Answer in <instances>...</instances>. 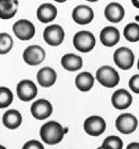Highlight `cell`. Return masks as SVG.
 <instances>
[{
    "instance_id": "6da1fadb",
    "label": "cell",
    "mask_w": 139,
    "mask_h": 149,
    "mask_svg": "<svg viewBox=\"0 0 139 149\" xmlns=\"http://www.w3.org/2000/svg\"><path fill=\"white\" fill-rule=\"evenodd\" d=\"M68 130L63 129L59 122L57 121H48L41 127L40 136L42 141L48 145H56L63 139V136Z\"/></svg>"
},
{
    "instance_id": "7a4b0ae2",
    "label": "cell",
    "mask_w": 139,
    "mask_h": 149,
    "mask_svg": "<svg viewBox=\"0 0 139 149\" xmlns=\"http://www.w3.org/2000/svg\"><path fill=\"white\" fill-rule=\"evenodd\" d=\"M96 40L92 32L87 30L78 31L73 38V45L74 47L80 53H89L95 46Z\"/></svg>"
},
{
    "instance_id": "3957f363",
    "label": "cell",
    "mask_w": 139,
    "mask_h": 149,
    "mask_svg": "<svg viewBox=\"0 0 139 149\" xmlns=\"http://www.w3.org/2000/svg\"><path fill=\"white\" fill-rule=\"evenodd\" d=\"M96 79L106 88H115L120 81V76L112 67L103 65L96 71Z\"/></svg>"
},
{
    "instance_id": "277c9868",
    "label": "cell",
    "mask_w": 139,
    "mask_h": 149,
    "mask_svg": "<svg viewBox=\"0 0 139 149\" xmlns=\"http://www.w3.org/2000/svg\"><path fill=\"white\" fill-rule=\"evenodd\" d=\"M115 63L122 70H129L134 65L135 55L132 49L127 47H120L113 54Z\"/></svg>"
},
{
    "instance_id": "5b68a950",
    "label": "cell",
    "mask_w": 139,
    "mask_h": 149,
    "mask_svg": "<svg viewBox=\"0 0 139 149\" xmlns=\"http://www.w3.org/2000/svg\"><path fill=\"white\" fill-rule=\"evenodd\" d=\"M64 30L59 25H50L44 29V41L50 46H59L64 40Z\"/></svg>"
},
{
    "instance_id": "8992f818",
    "label": "cell",
    "mask_w": 139,
    "mask_h": 149,
    "mask_svg": "<svg viewBox=\"0 0 139 149\" xmlns=\"http://www.w3.org/2000/svg\"><path fill=\"white\" fill-rule=\"evenodd\" d=\"M84 129L87 134L91 136H100L105 132L106 122L105 120L98 115L90 116L85 120Z\"/></svg>"
},
{
    "instance_id": "52a82bcc",
    "label": "cell",
    "mask_w": 139,
    "mask_h": 149,
    "mask_svg": "<svg viewBox=\"0 0 139 149\" xmlns=\"http://www.w3.org/2000/svg\"><path fill=\"white\" fill-rule=\"evenodd\" d=\"M13 32L15 37L21 41H28L35 34L34 25L28 19H19L13 25Z\"/></svg>"
},
{
    "instance_id": "ba28073f",
    "label": "cell",
    "mask_w": 139,
    "mask_h": 149,
    "mask_svg": "<svg viewBox=\"0 0 139 149\" xmlns=\"http://www.w3.org/2000/svg\"><path fill=\"white\" fill-rule=\"evenodd\" d=\"M138 125V120L132 114H121L115 119V128L123 134H131L135 132Z\"/></svg>"
},
{
    "instance_id": "9c48e42d",
    "label": "cell",
    "mask_w": 139,
    "mask_h": 149,
    "mask_svg": "<svg viewBox=\"0 0 139 149\" xmlns=\"http://www.w3.org/2000/svg\"><path fill=\"white\" fill-rule=\"evenodd\" d=\"M31 115L37 120H44L48 118L53 113V105L48 100L39 99L32 103L30 107Z\"/></svg>"
},
{
    "instance_id": "30bf717a",
    "label": "cell",
    "mask_w": 139,
    "mask_h": 149,
    "mask_svg": "<svg viewBox=\"0 0 139 149\" xmlns=\"http://www.w3.org/2000/svg\"><path fill=\"white\" fill-rule=\"evenodd\" d=\"M23 59L29 65H37L45 59V51L39 45H30L23 53Z\"/></svg>"
},
{
    "instance_id": "8fae6325",
    "label": "cell",
    "mask_w": 139,
    "mask_h": 149,
    "mask_svg": "<svg viewBox=\"0 0 139 149\" xmlns=\"http://www.w3.org/2000/svg\"><path fill=\"white\" fill-rule=\"evenodd\" d=\"M16 92L17 97L21 99V101L29 102L37 97V88L32 81L24 79V81H21L17 84Z\"/></svg>"
},
{
    "instance_id": "7c38bea8",
    "label": "cell",
    "mask_w": 139,
    "mask_h": 149,
    "mask_svg": "<svg viewBox=\"0 0 139 149\" xmlns=\"http://www.w3.org/2000/svg\"><path fill=\"white\" fill-rule=\"evenodd\" d=\"M72 18L78 25L90 24L94 18V12L87 4H80L75 8L72 12Z\"/></svg>"
},
{
    "instance_id": "4fadbf2b",
    "label": "cell",
    "mask_w": 139,
    "mask_h": 149,
    "mask_svg": "<svg viewBox=\"0 0 139 149\" xmlns=\"http://www.w3.org/2000/svg\"><path fill=\"white\" fill-rule=\"evenodd\" d=\"M133 98L131 93L125 89H118L111 97V103L117 109H126L131 106Z\"/></svg>"
},
{
    "instance_id": "5bb4252c",
    "label": "cell",
    "mask_w": 139,
    "mask_h": 149,
    "mask_svg": "<svg viewBox=\"0 0 139 149\" xmlns=\"http://www.w3.org/2000/svg\"><path fill=\"white\" fill-rule=\"evenodd\" d=\"M100 40L104 46H115L120 41V32L115 27H105L100 33Z\"/></svg>"
},
{
    "instance_id": "9a60e30c",
    "label": "cell",
    "mask_w": 139,
    "mask_h": 149,
    "mask_svg": "<svg viewBox=\"0 0 139 149\" xmlns=\"http://www.w3.org/2000/svg\"><path fill=\"white\" fill-rule=\"evenodd\" d=\"M37 83L44 88H48L56 83L57 81V73L54 69L50 67H44L42 68L37 74Z\"/></svg>"
},
{
    "instance_id": "2e32d148",
    "label": "cell",
    "mask_w": 139,
    "mask_h": 149,
    "mask_svg": "<svg viewBox=\"0 0 139 149\" xmlns=\"http://www.w3.org/2000/svg\"><path fill=\"white\" fill-rule=\"evenodd\" d=\"M124 8L118 2H111L105 8V17L111 23H120L124 18Z\"/></svg>"
},
{
    "instance_id": "e0dca14e",
    "label": "cell",
    "mask_w": 139,
    "mask_h": 149,
    "mask_svg": "<svg viewBox=\"0 0 139 149\" xmlns=\"http://www.w3.org/2000/svg\"><path fill=\"white\" fill-rule=\"evenodd\" d=\"M57 8L51 3H43L37 8V19L42 23H50L57 17Z\"/></svg>"
},
{
    "instance_id": "ac0fdd59",
    "label": "cell",
    "mask_w": 139,
    "mask_h": 149,
    "mask_svg": "<svg viewBox=\"0 0 139 149\" xmlns=\"http://www.w3.org/2000/svg\"><path fill=\"white\" fill-rule=\"evenodd\" d=\"M2 122L6 128L11 130L17 129L23 122L21 114L16 109H9L3 114Z\"/></svg>"
},
{
    "instance_id": "d6986e66",
    "label": "cell",
    "mask_w": 139,
    "mask_h": 149,
    "mask_svg": "<svg viewBox=\"0 0 139 149\" xmlns=\"http://www.w3.org/2000/svg\"><path fill=\"white\" fill-rule=\"evenodd\" d=\"M18 9V1L16 0H0V18L1 19H10Z\"/></svg>"
},
{
    "instance_id": "ffe728a7",
    "label": "cell",
    "mask_w": 139,
    "mask_h": 149,
    "mask_svg": "<svg viewBox=\"0 0 139 149\" xmlns=\"http://www.w3.org/2000/svg\"><path fill=\"white\" fill-rule=\"evenodd\" d=\"M61 65L66 71H78L82 67V58L75 54H66L61 58Z\"/></svg>"
},
{
    "instance_id": "44dd1931",
    "label": "cell",
    "mask_w": 139,
    "mask_h": 149,
    "mask_svg": "<svg viewBox=\"0 0 139 149\" xmlns=\"http://www.w3.org/2000/svg\"><path fill=\"white\" fill-rule=\"evenodd\" d=\"M75 85L80 91H89L94 85V77L89 72H82L75 78Z\"/></svg>"
},
{
    "instance_id": "7402d4cb",
    "label": "cell",
    "mask_w": 139,
    "mask_h": 149,
    "mask_svg": "<svg viewBox=\"0 0 139 149\" xmlns=\"http://www.w3.org/2000/svg\"><path fill=\"white\" fill-rule=\"evenodd\" d=\"M123 34L129 42H138L139 41V26L137 23H129L125 26Z\"/></svg>"
},
{
    "instance_id": "603a6c76",
    "label": "cell",
    "mask_w": 139,
    "mask_h": 149,
    "mask_svg": "<svg viewBox=\"0 0 139 149\" xmlns=\"http://www.w3.org/2000/svg\"><path fill=\"white\" fill-rule=\"evenodd\" d=\"M13 47V39L9 33H0V55H6Z\"/></svg>"
},
{
    "instance_id": "cb8c5ba5",
    "label": "cell",
    "mask_w": 139,
    "mask_h": 149,
    "mask_svg": "<svg viewBox=\"0 0 139 149\" xmlns=\"http://www.w3.org/2000/svg\"><path fill=\"white\" fill-rule=\"evenodd\" d=\"M101 147H102V149H122L123 142L118 136L110 135L104 139Z\"/></svg>"
},
{
    "instance_id": "d4e9b609",
    "label": "cell",
    "mask_w": 139,
    "mask_h": 149,
    "mask_svg": "<svg viewBox=\"0 0 139 149\" xmlns=\"http://www.w3.org/2000/svg\"><path fill=\"white\" fill-rule=\"evenodd\" d=\"M13 102V92L8 87H0V109L10 106Z\"/></svg>"
},
{
    "instance_id": "484cf974",
    "label": "cell",
    "mask_w": 139,
    "mask_h": 149,
    "mask_svg": "<svg viewBox=\"0 0 139 149\" xmlns=\"http://www.w3.org/2000/svg\"><path fill=\"white\" fill-rule=\"evenodd\" d=\"M21 149H44V146L42 145L41 142L32 139V141H28L27 143H25Z\"/></svg>"
},
{
    "instance_id": "4316f807",
    "label": "cell",
    "mask_w": 139,
    "mask_h": 149,
    "mask_svg": "<svg viewBox=\"0 0 139 149\" xmlns=\"http://www.w3.org/2000/svg\"><path fill=\"white\" fill-rule=\"evenodd\" d=\"M129 88L132 89L135 93H139V75L135 74L129 79Z\"/></svg>"
},
{
    "instance_id": "83f0119b",
    "label": "cell",
    "mask_w": 139,
    "mask_h": 149,
    "mask_svg": "<svg viewBox=\"0 0 139 149\" xmlns=\"http://www.w3.org/2000/svg\"><path fill=\"white\" fill-rule=\"evenodd\" d=\"M126 149H139V144L137 142H134V143H131L127 145Z\"/></svg>"
},
{
    "instance_id": "f1b7e54d",
    "label": "cell",
    "mask_w": 139,
    "mask_h": 149,
    "mask_svg": "<svg viewBox=\"0 0 139 149\" xmlns=\"http://www.w3.org/2000/svg\"><path fill=\"white\" fill-rule=\"evenodd\" d=\"M0 149H7V148H6V147H4V146L0 145Z\"/></svg>"
},
{
    "instance_id": "f546056e",
    "label": "cell",
    "mask_w": 139,
    "mask_h": 149,
    "mask_svg": "<svg viewBox=\"0 0 139 149\" xmlns=\"http://www.w3.org/2000/svg\"><path fill=\"white\" fill-rule=\"evenodd\" d=\"M98 149H102V147H98Z\"/></svg>"
}]
</instances>
